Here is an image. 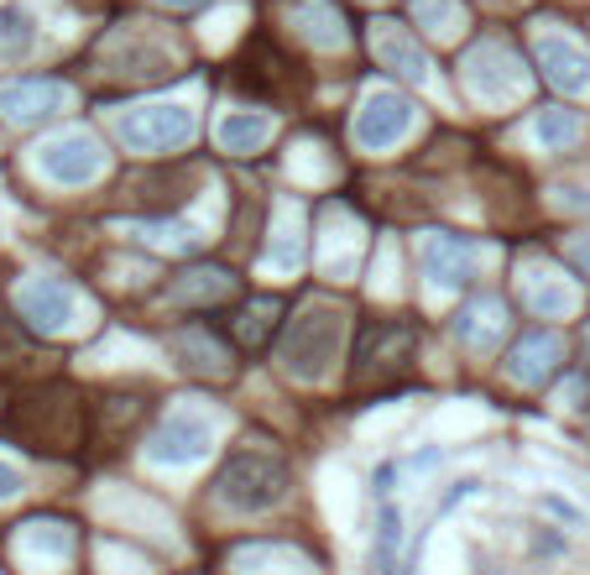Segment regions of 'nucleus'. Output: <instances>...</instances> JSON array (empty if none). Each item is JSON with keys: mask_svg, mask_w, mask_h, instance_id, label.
I'll list each match as a JSON object with an SVG mask.
<instances>
[{"mask_svg": "<svg viewBox=\"0 0 590 575\" xmlns=\"http://www.w3.org/2000/svg\"><path fill=\"white\" fill-rule=\"evenodd\" d=\"M528 304H533V314H543V319H559V314L575 309V293L559 283H539L533 293H528Z\"/></svg>", "mask_w": 590, "mask_h": 575, "instance_id": "obj_26", "label": "nucleus"}, {"mask_svg": "<svg viewBox=\"0 0 590 575\" xmlns=\"http://www.w3.org/2000/svg\"><path fill=\"white\" fill-rule=\"evenodd\" d=\"M210 439H214V424L204 419V413L173 408V413L163 419V430L152 434L146 456L157 460V466H193V460L210 456Z\"/></svg>", "mask_w": 590, "mask_h": 575, "instance_id": "obj_6", "label": "nucleus"}, {"mask_svg": "<svg viewBox=\"0 0 590 575\" xmlns=\"http://www.w3.org/2000/svg\"><path fill=\"white\" fill-rule=\"evenodd\" d=\"M26 361H32V340L22 319H11V309L0 304V366H26Z\"/></svg>", "mask_w": 590, "mask_h": 575, "instance_id": "obj_25", "label": "nucleus"}, {"mask_svg": "<svg viewBox=\"0 0 590 575\" xmlns=\"http://www.w3.org/2000/svg\"><path fill=\"white\" fill-rule=\"evenodd\" d=\"M371 52H377L381 69L402 73V79H418V84L428 79V52L418 48V37H413L408 26L377 22V26H371Z\"/></svg>", "mask_w": 590, "mask_h": 575, "instance_id": "obj_13", "label": "nucleus"}, {"mask_svg": "<svg viewBox=\"0 0 590 575\" xmlns=\"http://www.w3.org/2000/svg\"><path fill=\"white\" fill-rule=\"evenodd\" d=\"M5 430L16 434L22 445H32V450H52V456H63V450L79 445L84 403H79L73 387H43V392H32V398H22V403L11 408Z\"/></svg>", "mask_w": 590, "mask_h": 575, "instance_id": "obj_1", "label": "nucleus"}, {"mask_svg": "<svg viewBox=\"0 0 590 575\" xmlns=\"http://www.w3.org/2000/svg\"><path fill=\"white\" fill-rule=\"evenodd\" d=\"M559 361H565V340L554 336V330H533V336L518 340V351L507 356V372H512V383L539 387L559 372Z\"/></svg>", "mask_w": 590, "mask_h": 575, "instance_id": "obj_15", "label": "nucleus"}, {"mask_svg": "<svg viewBox=\"0 0 590 575\" xmlns=\"http://www.w3.org/2000/svg\"><path fill=\"white\" fill-rule=\"evenodd\" d=\"M424 272L434 288H465L475 278V246L465 236H428Z\"/></svg>", "mask_w": 590, "mask_h": 575, "instance_id": "obj_14", "label": "nucleus"}, {"mask_svg": "<svg viewBox=\"0 0 590 575\" xmlns=\"http://www.w3.org/2000/svg\"><path fill=\"white\" fill-rule=\"evenodd\" d=\"M569 262H575V267H580V272H586V278H590V236L569 240Z\"/></svg>", "mask_w": 590, "mask_h": 575, "instance_id": "obj_28", "label": "nucleus"}, {"mask_svg": "<svg viewBox=\"0 0 590 575\" xmlns=\"http://www.w3.org/2000/svg\"><path fill=\"white\" fill-rule=\"evenodd\" d=\"M293 58H287L278 43H267V37H257V43H246L240 48V69H236V84L246 90L251 99H278L293 90Z\"/></svg>", "mask_w": 590, "mask_h": 575, "instance_id": "obj_10", "label": "nucleus"}, {"mask_svg": "<svg viewBox=\"0 0 590 575\" xmlns=\"http://www.w3.org/2000/svg\"><path fill=\"white\" fill-rule=\"evenodd\" d=\"M69 105V90L58 79H11L0 84V116L5 120H48Z\"/></svg>", "mask_w": 590, "mask_h": 575, "instance_id": "obj_12", "label": "nucleus"}, {"mask_svg": "<svg viewBox=\"0 0 590 575\" xmlns=\"http://www.w3.org/2000/svg\"><path fill=\"white\" fill-rule=\"evenodd\" d=\"M178 351H189V366L193 372H220V361H225V351H220V345H204V330H199V336H178Z\"/></svg>", "mask_w": 590, "mask_h": 575, "instance_id": "obj_27", "label": "nucleus"}, {"mask_svg": "<svg viewBox=\"0 0 590 575\" xmlns=\"http://www.w3.org/2000/svg\"><path fill=\"white\" fill-rule=\"evenodd\" d=\"M272 314H283L278 298H257L251 309H240V319H236V340H240V345H261V340L272 336V325H278Z\"/></svg>", "mask_w": 590, "mask_h": 575, "instance_id": "obj_23", "label": "nucleus"}, {"mask_svg": "<svg viewBox=\"0 0 590 575\" xmlns=\"http://www.w3.org/2000/svg\"><path fill=\"white\" fill-rule=\"evenodd\" d=\"M533 52H539V69L554 90H565V95L590 90V58H586V48H575L569 37H559V32H539Z\"/></svg>", "mask_w": 590, "mask_h": 575, "instance_id": "obj_11", "label": "nucleus"}, {"mask_svg": "<svg viewBox=\"0 0 590 575\" xmlns=\"http://www.w3.org/2000/svg\"><path fill=\"white\" fill-rule=\"evenodd\" d=\"M408 126H413V99L398 90H377V95H366L361 116H355V142L366 152H381V146L402 142Z\"/></svg>", "mask_w": 590, "mask_h": 575, "instance_id": "obj_8", "label": "nucleus"}, {"mask_svg": "<svg viewBox=\"0 0 590 575\" xmlns=\"http://www.w3.org/2000/svg\"><path fill=\"white\" fill-rule=\"evenodd\" d=\"M16 492H22V477H16L11 466H0V503H5V497H16Z\"/></svg>", "mask_w": 590, "mask_h": 575, "instance_id": "obj_29", "label": "nucleus"}, {"mask_svg": "<svg viewBox=\"0 0 590 575\" xmlns=\"http://www.w3.org/2000/svg\"><path fill=\"white\" fill-rule=\"evenodd\" d=\"M267 137H272V120L267 116H251V110H236V116L220 120V146L225 152H261L267 146Z\"/></svg>", "mask_w": 590, "mask_h": 575, "instance_id": "obj_19", "label": "nucleus"}, {"mask_svg": "<svg viewBox=\"0 0 590 575\" xmlns=\"http://www.w3.org/2000/svg\"><path fill=\"white\" fill-rule=\"evenodd\" d=\"M340 345V309H308L283 330V372L298 383H319Z\"/></svg>", "mask_w": 590, "mask_h": 575, "instance_id": "obj_4", "label": "nucleus"}, {"mask_svg": "<svg viewBox=\"0 0 590 575\" xmlns=\"http://www.w3.org/2000/svg\"><path fill=\"white\" fill-rule=\"evenodd\" d=\"M408 11H413V22L424 26V32H455V26L465 22L455 0H408Z\"/></svg>", "mask_w": 590, "mask_h": 575, "instance_id": "obj_24", "label": "nucleus"}, {"mask_svg": "<svg viewBox=\"0 0 590 575\" xmlns=\"http://www.w3.org/2000/svg\"><path fill=\"white\" fill-rule=\"evenodd\" d=\"M116 131L131 152H173L193 137V116L184 105H137L116 120Z\"/></svg>", "mask_w": 590, "mask_h": 575, "instance_id": "obj_5", "label": "nucleus"}, {"mask_svg": "<svg viewBox=\"0 0 590 575\" xmlns=\"http://www.w3.org/2000/svg\"><path fill=\"white\" fill-rule=\"evenodd\" d=\"M37 163H43V173H48L52 184L79 189V184L99 178L105 152L95 146V137H84V131H63V137H48V142L37 146Z\"/></svg>", "mask_w": 590, "mask_h": 575, "instance_id": "obj_7", "label": "nucleus"}, {"mask_svg": "<svg viewBox=\"0 0 590 575\" xmlns=\"http://www.w3.org/2000/svg\"><path fill=\"white\" fill-rule=\"evenodd\" d=\"M293 22L304 26L314 43H324V48H345V37H351L345 32V16L334 11L330 0H298L293 5Z\"/></svg>", "mask_w": 590, "mask_h": 575, "instance_id": "obj_18", "label": "nucleus"}, {"mask_svg": "<svg viewBox=\"0 0 590 575\" xmlns=\"http://www.w3.org/2000/svg\"><path fill=\"white\" fill-rule=\"evenodd\" d=\"M214 492H220V503L236 507V513H267V507H278L293 492V471L272 450H236L220 466Z\"/></svg>", "mask_w": 590, "mask_h": 575, "instance_id": "obj_3", "label": "nucleus"}, {"mask_svg": "<svg viewBox=\"0 0 590 575\" xmlns=\"http://www.w3.org/2000/svg\"><path fill=\"white\" fill-rule=\"evenodd\" d=\"M413 351H418V330L408 319H371L361 340H355V366L351 383L355 387H402L413 377Z\"/></svg>", "mask_w": 590, "mask_h": 575, "instance_id": "obj_2", "label": "nucleus"}, {"mask_svg": "<svg viewBox=\"0 0 590 575\" xmlns=\"http://www.w3.org/2000/svg\"><path fill=\"white\" fill-rule=\"evenodd\" d=\"M533 131H539L543 152H559V146H569L575 137H580V116L565 110V105H543L539 120H533Z\"/></svg>", "mask_w": 590, "mask_h": 575, "instance_id": "obj_22", "label": "nucleus"}, {"mask_svg": "<svg viewBox=\"0 0 590 575\" xmlns=\"http://www.w3.org/2000/svg\"><path fill=\"white\" fill-rule=\"evenodd\" d=\"M16 309L32 330H43V336H58V330H69L73 314H79V298H73L69 283H58V278H26L22 293H16Z\"/></svg>", "mask_w": 590, "mask_h": 575, "instance_id": "obj_9", "label": "nucleus"}, {"mask_svg": "<svg viewBox=\"0 0 590 575\" xmlns=\"http://www.w3.org/2000/svg\"><path fill=\"white\" fill-rule=\"evenodd\" d=\"M455 336L465 340V345H492V340L502 336V309L486 304V298L465 304V309L455 314Z\"/></svg>", "mask_w": 590, "mask_h": 575, "instance_id": "obj_20", "label": "nucleus"}, {"mask_svg": "<svg viewBox=\"0 0 590 575\" xmlns=\"http://www.w3.org/2000/svg\"><path fill=\"white\" fill-rule=\"evenodd\" d=\"M167 11H193V5H204V0H163Z\"/></svg>", "mask_w": 590, "mask_h": 575, "instance_id": "obj_30", "label": "nucleus"}, {"mask_svg": "<svg viewBox=\"0 0 590 575\" xmlns=\"http://www.w3.org/2000/svg\"><path fill=\"white\" fill-rule=\"evenodd\" d=\"M37 48V16L22 0H0V63H16Z\"/></svg>", "mask_w": 590, "mask_h": 575, "instance_id": "obj_17", "label": "nucleus"}, {"mask_svg": "<svg viewBox=\"0 0 590 575\" xmlns=\"http://www.w3.org/2000/svg\"><path fill=\"white\" fill-rule=\"evenodd\" d=\"M465 79H471V90H481V95H512L522 84L518 73V58L502 48V43H481V48H471V58H465Z\"/></svg>", "mask_w": 590, "mask_h": 575, "instance_id": "obj_16", "label": "nucleus"}, {"mask_svg": "<svg viewBox=\"0 0 590 575\" xmlns=\"http://www.w3.org/2000/svg\"><path fill=\"white\" fill-rule=\"evenodd\" d=\"M398 550H402V513L392 503L381 507L377 518V544H371V571L377 575H398Z\"/></svg>", "mask_w": 590, "mask_h": 575, "instance_id": "obj_21", "label": "nucleus"}]
</instances>
